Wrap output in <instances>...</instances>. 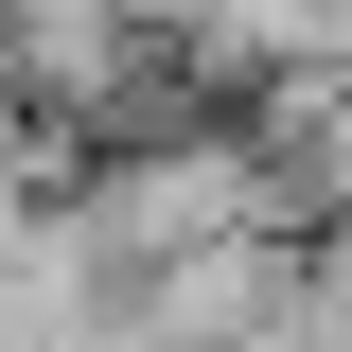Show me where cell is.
<instances>
[{"mask_svg":"<svg viewBox=\"0 0 352 352\" xmlns=\"http://www.w3.org/2000/svg\"><path fill=\"white\" fill-rule=\"evenodd\" d=\"M229 106H247L282 212H352V53H282V71H247Z\"/></svg>","mask_w":352,"mask_h":352,"instance_id":"obj_1","label":"cell"},{"mask_svg":"<svg viewBox=\"0 0 352 352\" xmlns=\"http://www.w3.org/2000/svg\"><path fill=\"white\" fill-rule=\"evenodd\" d=\"M264 352H352V212H300V247H282V317H264Z\"/></svg>","mask_w":352,"mask_h":352,"instance_id":"obj_2","label":"cell"},{"mask_svg":"<svg viewBox=\"0 0 352 352\" xmlns=\"http://www.w3.org/2000/svg\"><path fill=\"white\" fill-rule=\"evenodd\" d=\"M53 176H71V141H53L36 106H18V71H0V194H53Z\"/></svg>","mask_w":352,"mask_h":352,"instance_id":"obj_3","label":"cell"},{"mask_svg":"<svg viewBox=\"0 0 352 352\" xmlns=\"http://www.w3.org/2000/svg\"><path fill=\"white\" fill-rule=\"evenodd\" d=\"M247 352H264V335H247Z\"/></svg>","mask_w":352,"mask_h":352,"instance_id":"obj_4","label":"cell"}]
</instances>
